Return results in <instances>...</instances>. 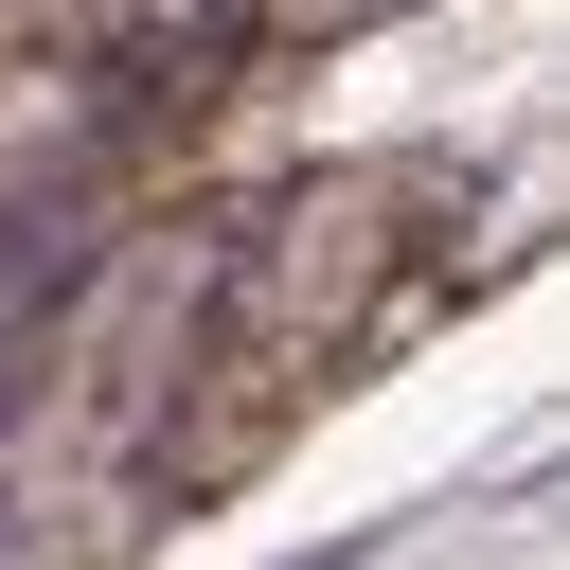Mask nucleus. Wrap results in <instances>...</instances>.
Returning a JSON list of instances; mask_svg holds the SVG:
<instances>
[{
    "instance_id": "obj_1",
    "label": "nucleus",
    "mask_w": 570,
    "mask_h": 570,
    "mask_svg": "<svg viewBox=\"0 0 570 570\" xmlns=\"http://www.w3.org/2000/svg\"><path fill=\"white\" fill-rule=\"evenodd\" d=\"M0 570H18V534H0Z\"/></svg>"
}]
</instances>
